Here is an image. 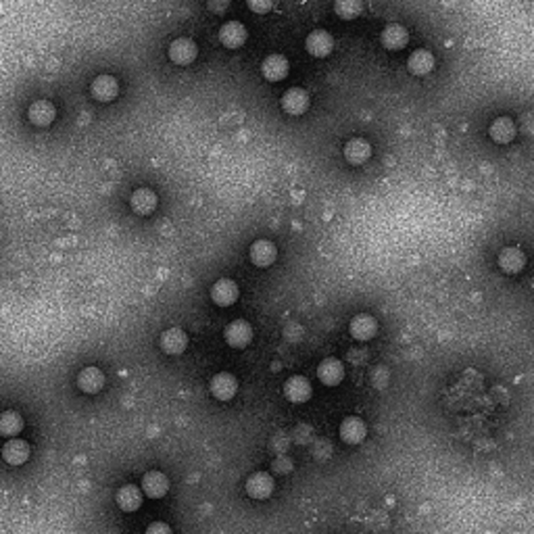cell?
<instances>
[{
  "mask_svg": "<svg viewBox=\"0 0 534 534\" xmlns=\"http://www.w3.org/2000/svg\"><path fill=\"white\" fill-rule=\"evenodd\" d=\"M224 338L232 349H245L253 341V328L245 320H234L226 326Z\"/></svg>",
  "mask_w": 534,
  "mask_h": 534,
  "instance_id": "6da1fadb",
  "label": "cell"
},
{
  "mask_svg": "<svg viewBox=\"0 0 534 534\" xmlns=\"http://www.w3.org/2000/svg\"><path fill=\"white\" fill-rule=\"evenodd\" d=\"M209 390L217 401H230L238 392V380L228 371H219L211 378Z\"/></svg>",
  "mask_w": 534,
  "mask_h": 534,
  "instance_id": "7a4b0ae2",
  "label": "cell"
},
{
  "mask_svg": "<svg viewBox=\"0 0 534 534\" xmlns=\"http://www.w3.org/2000/svg\"><path fill=\"white\" fill-rule=\"evenodd\" d=\"M140 488L146 497L151 499H161L167 495L170 491V480L163 472L159 470H151L142 476V482H140Z\"/></svg>",
  "mask_w": 534,
  "mask_h": 534,
  "instance_id": "3957f363",
  "label": "cell"
},
{
  "mask_svg": "<svg viewBox=\"0 0 534 534\" xmlns=\"http://www.w3.org/2000/svg\"><path fill=\"white\" fill-rule=\"evenodd\" d=\"M29 453H32V446L27 445L23 439L15 437V439H8L2 449H0V455L2 459L8 463V465H23L27 459H29Z\"/></svg>",
  "mask_w": 534,
  "mask_h": 534,
  "instance_id": "277c9868",
  "label": "cell"
},
{
  "mask_svg": "<svg viewBox=\"0 0 534 534\" xmlns=\"http://www.w3.org/2000/svg\"><path fill=\"white\" fill-rule=\"evenodd\" d=\"M90 92L98 102H111L119 94V82H117V78H113L109 74H102V76L94 78Z\"/></svg>",
  "mask_w": 534,
  "mask_h": 534,
  "instance_id": "5b68a950",
  "label": "cell"
},
{
  "mask_svg": "<svg viewBox=\"0 0 534 534\" xmlns=\"http://www.w3.org/2000/svg\"><path fill=\"white\" fill-rule=\"evenodd\" d=\"M211 299L217 307H230L238 301V286L228 280V278H221L213 284L211 288Z\"/></svg>",
  "mask_w": 534,
  "mask_h": 534,
  "instance_id": "8992f818",
  "label": "cell"
},
{
  "mask_svg": "<svg viewBox=\"0 0 534 534\" xmlns=\"http://www.w3.org/2000/svg\"><path fill=\"white\" fill-rule=\"evenodd\" d=\"M196 53H198V48H196V44L190 38L174 40L170 44V50H167L172 63H176V65H190L196 59Z\"/></svg>",
  "mask_w": 534,
  "mask_h": 534,
  "instance_id": "52a82bcc",
  "label": "cell"
},
{
  "mask_svg": "<svg viewBox=\"0 0 534 534\" xmlns=\"http://www.w3.org/2000/svg\"><path fill=\"white\" fill-rule=\"evenodd\" d=\"M27 117L34 125L38 128H46L55 121L57 117V109L50 100H34L27 109Z\"/></svg>",
  "mask_w": 534,
  "mask_h": 534,
  "instance_id": "ba28073f",
  "label": "cell"
},
{
  "mask_svg": "<svg viewBox=\"0 0 534 534\" xmlns=\"http://www.w3.org/2000/svg\"><path fill=\"white\" fill-rule=\"evenodd\" d=\"M245 488L253 499H267L273 493V478L267 472H255L247 478Z\"/></svg>",
  "mask_w": 534,
  "mask_h": 534,
  "instance_id": "9c48e42d",
  "label": "cell"
},
{
  "mask_svg": "<svg viewBox=\"0 0 534 534\" xmlns=\"http://www.w3.org/2000/svg\"><path fill=\"white\" fill-rule=\"evenodd\" d=\"M115 501H117V505H119L121 512L132 514V512L140 509V505H142V488H138V486H134V484H123V486L117 491Z\"/></svg>",
  "mask_w": 534,
  "mask_h": 534,
  "instance_id": "30bf717a",
  "label": "cell"
},
{
  "mask_svg": "<svg viewBox=\"0 0 534 534\" xmlns=\"http://www.w3.org/2000/svg\"><path fill=\"white\" fill-rule=\"evenodd\" d=\"M157 203H159L157 194L153 190H149V188H138L130 196V207L138 215H151L157 209Z\"/></svg>",
  "mask_w": 534,
  "mask_h": 534,
  "instance_id": "8fae6325",
  "label": "cell"
},
{
  "mask_svg": "<svg viewBox=\"0 0 534 534\" xmlns=\"http://www.w3.org/2000/svg\"><path fill=\"white\" fill-rule=\"evenodd\" d=\"M284 395H286V399L292 401V403H305V401H309V397H311V384H309V380L303 378V376H292V378H288L286 384H284Z\"/></svg>",
  "mask_w": 534,
  "mask_h": 534,
  "instance_id": "7c38bea8",
  "label": "cell"
},
{
  "mask_svg": "<svg viewBox=\"0 0 534 534\" xmlns=\"http://www.w3.org/2000/svg\"><path fill=\"white\" fill-rule=\"evenodd\" d=\"M78 386H80L82 392L96 395V392H100L102 386H104V374L100 371V367L88 365V367H84V369L78 374Z\"/></svg>",
  "mask_w": 534,
  "mask_h": 534,
  "instance_id": "4fadbf2b",
  "label": "cell"
},
{
  "mask_svg": "<svg viewBox=\"0 0 534 534\" xmlns=\"http://www.w3.org/2000/svg\"><path fill=\"white\" fill-rule=\"evenodd\" d=\"M161 349L167 355H182L188 347V336L182 328H170L161 334Z\"/></svg>",
  "mask_w": 534,
  "mask_h": 534,
  "instance_id": "5bb4252c",
  "label": "cell"
},
{
  "mask_svg": "<svg viewBox=\"0 0 534 534\" xmlns=\"http://www.w3.org/2000/svg\"><path fill=\"white\" fill-rule=\"evenodd\" d=\"M219 40L228 48H238L247 40V27L242 23H238V21H228L219 29Z\"/></svg>",
  "mask_w": 534,
  "mask_h": 534,
  "instance_id": "9a60e30c",
  "label": "cell"
},
{
  "mask_svg": "<svg viewBox=\"0 0 534 534\" xmlns=\"http://www.w3.org/2000/svg\"><path fill=\"white\" fill-rule=\"evenodd\" d=\"M317 378L326 384V386H336L343 378H345V367L338 359L330 357L324 359L317 367Z\"/></svg>",
  "mask_w": 534,
  "mask_h": 534,
  "instance_id": "2e32d148",
  "label": "cell"
},
{
  "mask_svg": "<svg viewBox=\"0 0 534 534\" xmlns=\"http://www.w3.org/2000/svg\"><path fill=\"white\" fill-rule=\"evenodd\" d=\"M282 107H284V111H286L288 115H301V113H305L307 107H309V96H307L305 90L301 88L288 90V92L284 94V98H282Z\"/></svg>",
  "mask_w": 534,
  "mask_h": 534,
  "instance_id": "e0dca14e",
  "label": "cell"
},
{
  "mask_svg": "<svg viewBox=\"0 0 534 534\" xmlns=\"http://www.w3.org/2000/svg\"><path fill=\"white\" fill-rule=\"evenodd\" d=\"M365 434H367V428H365L363 420H359L355 416L347 418V420L341 424V439H343L345 443H349V445L361 443V441L365 439Z\"/></svg>",
  "mask_w": 534,
  "mask_h": 534,
  "instance_id": "ac0fdd59",
  "label": "cell"
},
{
  "mask_svg": "<svg viewBox=\"0 0 534 534\" xmlns=\"http://www.w3.org/2000/svg\"><path fill=\"white\" fill-rule=\"evenodd\" d=\"M351 334H353V338L357 341H369V338H374L376 336V332H378V324H376V320L371 317V315H365V313H361V315H357L353 317V322H351Z\"/></svg>",
  "mask_w": 534,
  "mask_h": 534,
  "instance_id": "d6986e66",
  "label": "cell"
},
{
  "mask_svg": "<svg viewBox=\"0 0 534 534\" xmlns=\"http://www.w3.org/2000/svg\"><path fill=\"white\" fill-rule=\"evenodd\" d=\"M332 46H334V40H332V36L328 32H313L307 38V53L313 55V57H326V55H330Z\"/></svg>",
  "mask_w": 534,
  "mask_h": 534,
  "instance_id": "ffe728a7",
  "label": "cell"
},
{
  "mask_svg": "<svg viewBox=\"0 0 534 534\" xmlns=\"http://www.w3.org/2000/svg\"><path fill=\"white\" fill-rule=\"evenodd\" d=\"M21 430H23V418L19 411L6 409L0 413V437L15 439L17 434H21Z\"/></svg>",
  "mask_w": 534,
  "mask_h": 534,
  "instance_id": "44dd1931",
  "label": "cell"
},
{
  "mask_svg": "<svg viewBox=\"0 0 534 534\" xmlns=\"http://www.w3.org/2000/svg\"><path fill=\"white\" fill-rule=\"evenodd\" d=\"M261 74L266 76L267 80L278 82V80L286 78V74H288V61L282 55H271V57H267L266 61H263Z\"/></svg>",
  "mask_w": 534,
  "mask_h": 534,
  "instance_id": "7402d4cb",
  "label": "cell"
},
{
  "mask_svg": "<svg viewBox=\"0 0 534 534\" xmlns=\"http://www.w3.org/2000/svg\"><path fill=\"white\" fill-rule=\"evenodd\" d=\"M526 266V257L520 249H503L501 255H499V267L505 271V273H518L522 271V267Z\"/></svg>",
  "mask_w": 534,
  "mask_h": 534,
  "instance_id": "603a6c76",
  "label": "cell"
},
{
  "mask_svg": "<svg viewBox=\"0 0 534 534\" xmlns=\"http://www.w3.org/2000/svg\"><path fill=\"white\" fill-rule=\"evenodd\" d=\"M407 67H409V71L416 74V76H426V74H430L432 67H434V57H432L428 50L420 48V50L411 53V57H409V61H407Z\"/></svg>",
  "mask_w": 534,
  "mask_h": 534,
  "instance_id": "cb8c5ba5",
  "label": "cell"
},
{
  "mask_svg": "<svg viewBox=\"0 0 534 534\" xmlns=\"http://www.w3.org/2000/svg\"><path fill=\"white\" fill-rule=\"evenodd\" d=\"M251 261L257 267H269L275 261V247L269 240H257L251 247Z\"/></svg>",
  "mask_w": 534,
  "mask_h": 534,
  "instance_id": "d4e9b609",
  "label": "cell"
},
{
  "mask_svg": "<svg viewBox=\"0 0 534 534\" xmlns=\"http://www.w3.org/2000/svg\"><path fill=\"white\" fill-rule=\"evenodd\" d=\"M382 44L390 50H397V48H403L407 44V29L401 27V25H388L384 32H382Z\"/></svg>",
  "mask_w": 534,
  "mask_h": 534,
  "instance_id": "484cf974",
  "label": "cell"
},
{
  "mask_svg": "<svg viewBox=\"0 0 534 534\" xmlns=\"http://www.w3.org/2000/svg\"><path fill=\"white\" fill-rule=\"evenodd\" d=\"M369 155H371V149H369V144H367L365 140H361V138L351 140V142L345 146V157H347V161H351V163H355V165L367 161Z\"/></svg>",
  "mask_w": 534,
  "mask_h": 534,
  "instance_id": "4316f807",
  "label": "cell"
},
{
  "mask_svg": "<svg viewBox=\"0 0 534 534\" xmlns=\"http://www.w3.org/2000/svg\"><path fill=\"white\" fill-rule=\"evenodd\" d=\"M514 134H516V130H514V123H512V119L509 117H499V119H495L493 121V125H491V138L495 140V142H509L512 138H514Z\"/></svg>",
  "mask_w": 534,
  "mask_h": 534,
  "instance_id": "83f0119b",
  "label": "cell"
},
{
  "mask_svg": "<svg viewBox=\"0 0 534 534\" xmlns=\"http://www.w3.org/2000/svg\"><path fill=\"white\" fill-rule=\"evenodd\" d=\"M361 8H363L361 0H336L334 2V11L343 19H355L359 17Z\"/></svg>",
  "mask_w": 534,
  "mask_h": 534,
  "instance_id": "f1b7e54d",
  "label": "cell"
},
{
  "mask_svg": "<svg viewBox=\"0 0 534 534\" xmlns=\"http://www.w3.org/2000/svg\"><path fill=\"white\" fill-rule=\"evenodd\" d=\"M247 2H249L251 11H255V13H267L273 6V0H247Z\"/></svg>",
  "mask_w": 534,
  "mask_h": 534,
  "instance_id": "f546056e",
  "label": "cell"
},
{
  "mask_svg": "<svg viewBox=\"0 0 534 534\" xmlns=\"http://www.w3.org/2000/svg\"><path fill=\"white\" fill-rule=\"evenodd\" d=\"M144 534H172V528L165 522H153V524H149Z\"/></svg>",
  "mask_w": 534,
  "mask_h": 534,
  "instance_id": "4dcf8cb0",
  "label": "cell"
}]
</instances>
